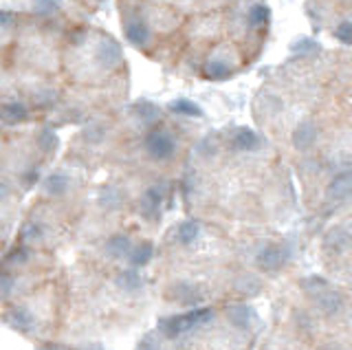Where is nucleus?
Wrapping results in <instances>:
<instances>
[{"mask_svg":"<svg viewBox=\"0 0 352 350\" xmlns=\"http://www.w3.org/2000/svg\"><path fill=\"white\" fill-rule=\"evenodd\" d=\"M119 42L86 23L0 12V122L49 128L110 115L128 97Z\"/></svg>","mask_w":352,"mask_h":350,"instance_id":"nucleus-1","label":"nucleus"},{"mask_svg":"<svg viewBox=\"0 0 352 350\" xmlns=\"http://www.w3.org/2000/svg\"><path fill=\"white\" fill-rule=\"evenodd\" d=\"M124 38L183 80L227 82L249 71L269 42L267 0H117Z\"/></svg>","mask_w":352,"mask_h":350,"instance_id":"nucleus-2","label":"nucleus"},{"mask_svg":"<svg viewBox=\"0 0 352 350\" xmlns=\"http://www.w3.org/2000/svg\"><path fill=\"white\" fill-rule=\"evenodd\" d=\"M350 115L348 51H319L280 64L253 100L256 124L304 179L348 168Z\"/></svg>","mask_w":352,"mask_h":350,"instance_id":"nucleus-3","label":"nucleus"},{"mask_svg":"<svg viewBox=\"0 0 352 350\" xmlns=\"http://www.w3.org/2000/svg\"><path fill=\"white\" fill-rule=\"evenodd\" d=\"M315 23L344 42L350 40V0H308Z\"/></svg>","mask_w":352,"mask_h":350,"instance_id":"nucleus-4","label":"nucleus"}]
</instances>
